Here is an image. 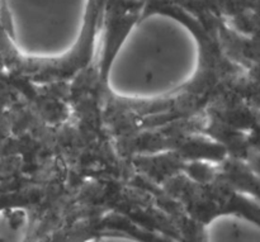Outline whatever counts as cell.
Here are the masks:
<instances>
[{
	"label": "cell",
	"mask_w": 260,
	"mask_h": 242,
	"mask_svg": "<svg viewBox=\"0 0 260 242\" xmlns=\"http://www.w3.org/2000/svg\"><path fill=\"white\" fill-rule=\"evenodd\" d=\"M201 66L202 50L189 28L167 15H152L124 36L104 83L118 100L150 103L189 85Z\"/></svg>",
	"instance_id": "6da1fadb"
},
{
	"label": "cell",
	"mask_w": 260,
	"mask_h": 242,
	"mask_svg": "<svg viewBox=\"0 0 260 242\" xmlns=\"http://www.w3.org/2000/svg\"><path fill=\"white\" fill-rule=\"evenodd\" d=\"M202 242H260V223L241 213H217L203 226Z\"/></svg>",
	"instance_id": "7a4b0ae2"
},
{
	"label": "cell",
	"mask_w": 260,
	"mask_h": 242,
	"mask_svg": "<svg viewBox=\"0 0 260 242\" xmlns=\"http://www.w3.org/2000/svg\"><path fill=\"white\" fill-rule=\"evenodd\" d=\"M29 227L30 216L24 207L0 208V242H25Z\"/></svg>",
	"instance_id": "3957f363"
},
{
	"label": "cell",
	"mask_w": 260,
	"mask_h": 242,
	"mask_svg": "<svg viewBox=\"0 0 260 242\" xmlns=\"http://www.w3.org/2000/svg\"><path fill=\"white\" fill-rule=\"evenodd\" d=\"M71 242H151L144 237L127 232L119 231H103V232L91 233V235L83 236L80 238Z\"/></svg>",
	"instance_id": "277c9868"
}]
</instances>
